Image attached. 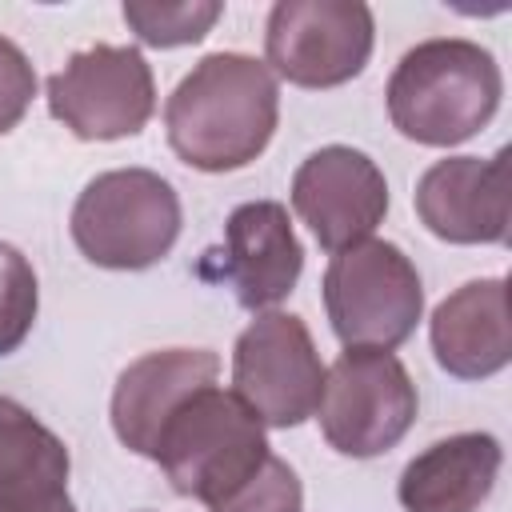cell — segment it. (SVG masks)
<instances>
[{"instance_id": "obj_1", "label": "cell", "mask_w": 512, "mask_h": 512, "mask_svg": "<svg viewBox=\"0 0 512 512\" xmlns=\"http://www.w3.org/2000/svg\"><path fill=\"white\" fill-rule=\"evenodd\" d=\"M280 120V84L264 60L212 52L172 88L164 128L172 152L196 172H236L252 164Z\"/></svg>"}, {"instance_id": "obj_2", "label": "cell", "mask_w": 512, "mask_h": 512, "mask_svg": "<svg viewBox=\"0 0 512 512\" xmlns=\"http://www.w3.org/2000/svg\"><path fill=\"white\" fill-rule=\"evenodd\" d=\"M384 96L400 136L428 148H452L472 140L496 116L504 76L484 44L432 36L400 56Z\"/></svg>"}, {"instance_id": "obj_3", "label": "cell", "mask_w": 512, "mask_h": 512, "mask_svg": "<svg viewBox=\"0 0 512 512\" xmlns=\"http://www.w3.org/2000/svg\"><path fill=\"white\" fill-rule=\"evenodd\" d=\"M272 456L260 416L220 384L196 388L160 428L152 460L180 496L208 512L232 500Z\"/></svg>"}, {"instance_id": "obj_4", "label": "cell", "mask_w": 512, "mask_h": 512, "mask_svg": "<svg viewBox=\"0 0 512 512\" xmlns=\"http://www.w3.org/2000/svg\"><path fill=\"white\" fill-rule=\"evenodd\" d=\"M180 196L152 168H112L72 204V240L96 268L140 272L160 264L180 236Z\"/></svg>"}, {"instance_id": "obj_5", "label": "cell", "mask_w": 512, "mask_h": 512, "mask_svg": "<svg viewBox=\"0 0 512 512\" xmlns=\"http://www.w3.org/2000/svg\"><path fill=\"white\" fill-rule=\"evenodd\" d=\"M324 312L344 348H400L424 312L416 264L392 240H360L324 268Z\"/></svg>"}, {"instance_id": "obj_6", "label": "cell", "mask_w": 512, "mask_h": 512, "mask_svg": "<svg viewBox=\"0 0 512 512\" xmlns=\"http://www.w3.org/2000/svg\"><path fill=\"white\" fill-rule=\"evenodd\" d=\"M420 396L408 368L384 348H344L324 372L320 392V432L340 456H380L396 448L412 420Z\"/></svg>"}, {"instance_id": "obj_7", "label": "cell", "mask_w": 512, "mask_h": 512, "mask_svg": "<svg viewBox=\"0 0 512 512\" xmlns=\"http://www.w3.org/2000/svg\"><path fill=\"white\" fill-rule=\"evenodd\" d=\"M376 44L360 0H280L264 24V64L296 88H336L364 72Z\"/></svg>"}, {"instance_id": "obj_8", "label": "cell", "mask_w": 512, "mask_h": 512, "mask_svg": "<svg viewBox=\"0 0 512 512\" xmlns=\"http://www.w3.org/2000/svg\"><path fill=\"white\" fill-rule=\"evenodd\" d=\"M48 112L76 140L136 136L156 112L152 64L132 44H92L48 76Z\"/></svg>"}, {"instance_id": "obj_9", "label": "cell", "mask_w": 512, "mask_h": 512, "mask_svg": "<svg viewBox=\"0 0 512 512\" xmlns=\"http://www.w3.org/2000/svg\"><path fill=\"white\" fill-rule=\"evenodd\" d=\"M324 364L308 324L292 312H260L232 348V392L264 428L304 424L324 392Z\"/></svg>"}, {"instance_id": "obj_10", "label": "cell", "mask_w": 512, "mask_h": 512, "mask_svg": "<svg viewBox=\"0 0 512 512\" xmlns=\"http://www.w3.org/2000/svg\"><path fill=\"white\" fill-rule=\"evenodd\" d=\"M300 272L304 248L280 200L236 204L224 220V244L200 260V276L224 280L248 312H272L288 300Z\"/></svg>"}, {"instance_id": "obj_11", "label": "cell", "mask_w": 512, "mask_h": 512, "mask_svg": "<svg viewBox=\"0 0 512 512\" xmlns=\"http://www.w3.org/2000/svg\"><path fill=\"white\" fill-rule=\"evenodd\" d=\"M292 208L324 252H344L368 240L384 220L388 180L368 152L324 144L300 160L292 176Z\"/></svg>"}, {"instance_id": "obj_12", "label": "cell", "mask_w": 512, "mask_h": 512, "mask_svg": "<svg viewBox=\"0 0 512 512\" xmlns=\"http://www.w3.org/2000/svg\"><path fill=\"white\" fill-rule=\"evenodd\" d=\"M508 156H444L416 180L420 224L448 244L508 240Z\"/></svg>"}, {"instance_id": "obj_13", "label": "cell", "mask_w": 512, "mask_h": 512, "mask_svg": "<svg viewBox=\"0 0 512 512\" xmlns=\"http://www.w3.org/2000/svg\"><path fill=\"white\" fill-rule=\"evenodd\" d=\"M220 356L208 348H160L132 360L112 388V432L116 440L148 456L156 452V436L164 420L204 384H216Z\"/></svg>"}, {"instance_id": "obj_14", "label": "cell", "mask_w": 512, "mask_h": 512, "mask_svg": "<svg viewBox=\"0 0 512 512\" xmlns=\"http://www.w3.org/2000/svg\"><path fill=\"white\" fill-rule=\"evenodd\" d=\"M436 364L456 380H488L512 360L508 280L484 276L444 296L428 320Z\"/></svg>"}, {"instance_id": "obj_15", "label": "cell", "mask_w": 512, "mask_h": 512, "mask_svg": "<svg viewBox=\"0 0 512 512\" xmlns=\"http://www.w3.org/2000/svg\"><path fill=\"white\" fill-rule=\"evenodd\" d=\"M504 448L492 432H456L428 444L400 472L404 512H476L500 476Z\"/></svg>"}, {"instance_id": "obj_16", "label": "cell", "mask_w": 512, "mask_h": 512, "mask_svg": "<svg viewBox=\"0 0 512 512\" xmlns=\"http://www.w3.org/2000/svg\"><path fill=\"white\" fill-rule=\"evenodd\" d=\"M68 448L24 404L0 396V508L68 492Z\"/></svg>"}, {"instance_id": "obj_17", "label": "cell", "mask_w": 512, "mask_h": 512, "mask_svg": "<svg viewBox=\"0 0 512 512\" xmlns=\"http://www.w3.org/2000/svg\"><path fill=\"white\" fill-rule=\"evenodd\" d=\"M224 4L216 0H176V4H156V0H124V20L136 32L140 44L152 48H180V44H200L208 28L220 20Z\"/></svg>"}, {"instance_id": "obj_18", "label": "cell", "mask_w": 512, "mask_h": 512, "mask_svg": "<svg viewBox=\"0 0 512 512\" xmlns=\"http://www.w3.org/2000/svg\"><path fill=\"white\" fill-rule=\"evenodd\" d=\"M36 308H40V284L32 260L0 240V356L16 352L28 340L36 324Z\"/></svg>"}, {"instance_id": "obj_19", "label": "cell", "mask_w": 512, "mask_h": 512, "mask_svg": "<svg viewBox=\"0 0 512 512\" xmlns=\"http://www.w3.org/2000/svg\"><path fill=\"white\" fill-rule=\"evenodd\" d=\"M304 504V488H300V476L292 472L288 460H280L276 452L264 460V468L232 496L224 500L220 508L212 512H300Z\"/></svg>"}, {"instance_id": "obj_20", "label": "cell", "mask_w": 512, "mask_h": 512, "mask_svg": "<svg viewBox=\"0 0 512 512\" xmlns=\"http://www.w3.org/2000/svg\"><path fill=\"white\" fill-rule=\"evenodd\" d=\"M36 96V68L24 56V48L8 36H0V136L12 132Z\"/></svg>"}, {"instance_id": "obj_21", "label": "cell", "mask_w": 512, "mask_h": 512, "mask_svg": "<svg viewBox=\"0 0 512 512\" xmlns=\"http://www.w3.org/2000/svg\"><path fill=\"white\" fill-rule=\"evenodd\" d=\"M0 512H76V504H72L68 492H56V496H40V500H28V504H8Z\"/></svg>"}]
</instances>
